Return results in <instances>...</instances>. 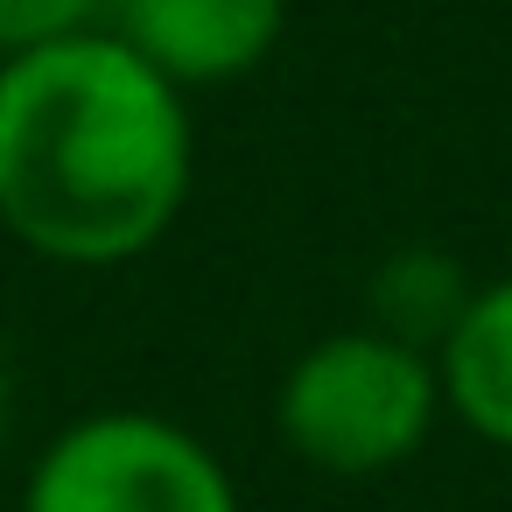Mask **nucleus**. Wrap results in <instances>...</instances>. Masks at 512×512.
I'll use <instances>...</instances> for the list:
<instances>
[{"instance_id": "1", "label": "nucleus", "mask_w": 512, "mask_h": 512, "mask_svg": "<svg viewBox=\"0 0 512 512\" xmlns=\"http://www.w3.org/2000/svg\"><path fill=\"white\" fill-rule=\"evenodd\" d=\"M197 183L190 99L113 29L0 64V232L50 267L155 253Z\"/></svg>"}, {"instance_id": "2", "label": "nucleus", "mask_w": 512, "mask_h": 512, "mask_svg": "<svg viewBox=\"0 0 512 512\" xmlns=\"http://www.w3.org/2000/svg\"><path fill=\"white\" fill-rule=\"evenodd\" d=\"M442 421L435 351L372 323L316 337L274 386V428L288 456L323 477H386L428 449Z\"/></svg>"}, {"instance_id": "3", "label": "nucleus", "mask_w": 512, "mask_h": 512, "mask_svg": "<svg viewBox=\"0 0 512 512\" xmlns=\"http://www.w3.org/2000/svg\"><path fill=\"white\" fill-rule=\"evenodd\" d=\"M15 512H246L225 456L155 414V407H99L64 421L29 477Z\"/></svg>"}, {"instance_id": "4", "label": "nucleus", "mask_w": 512, "mask_h": 512, "mask_svg": "<svg viewBox=\"0 0 512 512\" xmlns=\"http://www.w3.org/2000/svg\"><path fill=\"white\" fill-rule=\"evenodd\" d=\"M113 36L183 99L260 71L288 36V0H113Z\"/></svg>"}, {"instance_id": "5", "label": "nucleus", "mask_w": 512, "mask_h": 512, "mask_svg": "<svg viewBox=\"0 0 512 512\" xmlns=\"http://www.w3.org/2000/svg\"><path fill=\"white\" fill-rule=\"evenodd\" d=\"M442 414H456L477 442L512 456V274L477 281L449 337L435 344Z\"/></svg>"}, {"instance_id": "6", "label": "nucleus", "mask_w": 512, "mask_h": 512, "mask_svg": "<svg viewBox=\"0 0 512 512\" xmlns=\"http://www.w3.org/2000/svg\"><path fill=\"white\" fill-rule=\"evenodd\" d=\"M470 302V274L442 253V246H400L379 274H372V330L435 351L449 337V323Z\"/></svg>"}, {"instance_id": "7", "label": "nucleus", "mask_w": 512, "mask_h": 512, "mask_svg": "<svg viewBox=\"0 0 512 512\" xmlns=\"http://www.w3.org/2000/svg\"><path fill=\"white\" fill-rule=\"evenodd\" d=\"M99 8L106 0H0V64L99 29Z\"/></svg>"}, {"instance_id": "8", "label": "nucleus", "mask_w": 512, "mask_h": 512, "mask_svg": "<svg viewBox=\"0 0 512 512\" xmlns=\"http://www.w3.org/2000/svg\"><path fill=\"white\" fill-rule=\"evenodd\" d=\"M8 407H15V372H8V344H0V435H8Z\"/></svg>"}]
</instances>
